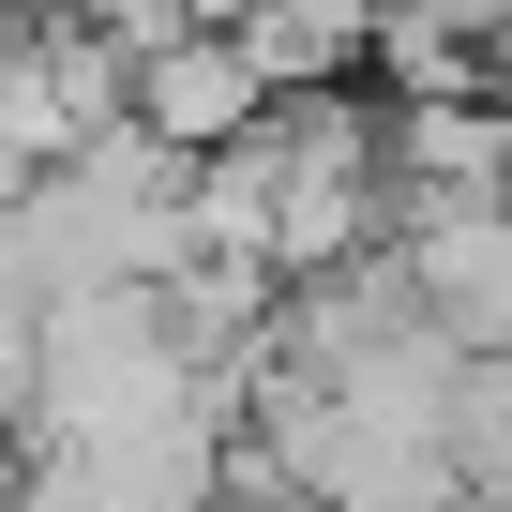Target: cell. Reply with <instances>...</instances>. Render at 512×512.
Instances as JSON below:
<instances>
[{
    "mask_svg": "<svg viewBox=\"0 0 512 512\" xmlns=\"http://www.w3.org/2000/svg\"><path fill=\"white\" fill-rule=\"evenodd\" d=\"M121 121H136L151 151L211 166L226 136H256V121H272V91H256V61L196 16V31H166V46H136V61H121Z\"/></svg>",
    "mask_w": 512,
    "mask_h": 512,
    "instance_id": "cell-1",
    "label": "cell"
},
{
    "mask_svg": "<svg viewBox=\"0 0 512 512\" xmlns=\"http://www.w3.org/2000/svg\"><path fill=\"white\" fill-rule=\"evenodd\" d=\"M422 512H497V497H467V482H437V497H422Z\"/></svg>",
    "mask_w": 512,
    "mask_h": 512,
    "instance_id": "cell-2",
    "label": "cell"
},
{
    "mask_svg": "<svg viewBox=\"0 0 512 512\" xmlns=\"http://www.w3.org/2000/svg\"><path fill=\"white\" fill-rule=\"evenodd\" d=\"M497 106H512V46H497Z\"/></svg>",
    "mask_w": 512,
    "mask_h": 512,
    "instance_id": "cell-3",
    "label": "cell"
}]
</instances>
